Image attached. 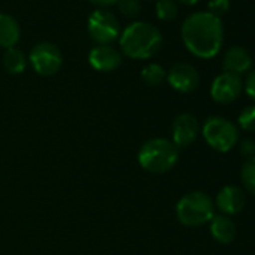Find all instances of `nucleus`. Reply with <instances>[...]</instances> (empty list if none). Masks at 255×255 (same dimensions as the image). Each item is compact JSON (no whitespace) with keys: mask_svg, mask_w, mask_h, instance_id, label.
<instances>
[{"mask_svg":"<svg viewBox=\"0 0 255 255\" xmlns=\"http://www.w3.org/2000/svg\"><path fill=\"white\" fill-rule=\"evenodd\" d=\"M180 33L185 47L200 59H212L221 51L224 27L221 18L210 12L191 14L183 21Z\"/></svg>","mask_w":255,"mask_h":255,"instance_id":"obj_1","label":"nucleus"},{"mask_svg":"<svg viewBox=\"0 0 255 255\" xmlns=\"http://www.w3.org/2000/svg\"><path fill=\"white\" fill-rule=\"evenodd\" d=\"M162 45L159 29L146 21H135L128 26L120 36V47L125 56L144 60L155 56Z\"/></svg>","mask_w":255,"mask_h":255,"instance_id":"obj_2","label":"nucleus"},{"mask_svg":"<svg viewBox=\"0 0 255 255\" xmlns=\"http://www.w3.org/2000/svg\"><path fill=\"white\" fill-rule=\"evenodd\" d=\"M179 161V149L171 140L152 138L138 150V164L153 174H164L174 168Z\"/></svg>","mask_w":255,"mask_h":255,"instance_id":"obj_3","label":"nucleus"},{"mask_svg":"<svg viewBox=\"0 0 255 255\" xmlns=\"http://www.w3.org/2000/svg\"><path fill=\"white\" fill-rule=\"evenodd\" d=\"M176 216L186 227H201L215 216V203L203 191L188 192L177 201Z\"/></svg>","mask_w":255,"mask_h":255,"instance_id":"obj_4","label":"nucleus"},{"mask_svg":"<svg viewBox=\"0 0 255 255\" xmlns=\"http://www.w3.org/2000/svg\"><path fill=\"white\" fill-rule=\"evenodd\" d=\"M201 135L213 150L227 153L239 143V128L225 117L210 116L201 126Z\"/></svg>","mask_w":255,"mask_h":255,"instance_id":"obj_5","label":"nucleus"},{"mask_svg":"<svg viewBox=\"0 0 255 255\" xmlns=\"http://www.w3.org/2000/svg\"><path fill=\"white\" fill-rule=\"evenodd\" d=\"M87 30L90 38L98 42V45H108L119 38L120 24L114 14H111L110 11L96 9L89 17Z\"/></svg>","mask_w":255,"mask_h":255,"instance_id":"obj_6","label":"nucleus"},{"mask_svg":"<svg viewBox=\"0 0 255 255\" xmlns=\"http://www.w3.org/2000/svg\"><path fill=\"white\" fill-rule=\"evenodd\" d=\"M29 60L35 72H38L42 77L54 75L62 68L63 63L62 51L51 42L36 44L29 54Z\"/></svg>","mask_w":255,"mask_h":255,"instance_id":"obj_7","label":"nucleus"},{"mask_svg":"<svg viewBox=\"0 0 255 255\" xmlns=\"http://www.w3.org/2000/svg\"><path fill=\"white\" fill-rule=\"evenodd\" d=\"M200 135V123L191 113L179 114L171 125V141L177 149L189 147Z\"/></svg>","mask_w":255,"mask_h":255,"instance_id":"obj_8","label":"nucleus"},{"mask_svg":"<svg viewBox=\"0 0 255 255\" xmlns=\"http://www.w3.org/2000/svg\"><path fill=\"white\" fill-rule=\"evenodd\" d=\"M243 92V80L240 75L222 72L219 74L210 87V96L218 104H231Z\"/></svg>","mask_w":255,"mask_h":255,"instance_id":"obj_9","label":"nucleus"},{"mask_svg":"<svg viewBox=\"0 0 255 255\" xmlns=\"http://www.w3.org/2000/svg\"><path fill=\"white\" fill-rule=\"evenodd\" d=\"M167 81L180 93H191L200 86V74L189 63H176L167 72Z\"/></svg>","mask_w":255,"mask_h":255,"instance_id":"obj_10","label":"nucleus"},{"mask_svg":"<svg viewBox=\"0 0 255 255\" xmlns=\"http://www.w3.org/2000/svg\"><path fill=\"white\" fill-rule=\"evenodd\" d=\"M246 206V192L237 185L224 186L215 198V207L225 216L240 213Z\"/></svg>","mask_w":255,"mask_h":255,"instance_id":"obj_11","label":"nucleus"},{"mask_svg":"<svg viewBox=\"0 0 255 255\" xmlns=\"http://www.w3.org/2000/svg\"><path fill=\"white\" fill-rule=\"evenodd\" d=\"M89 63L99 72H111L122 65V54L111 45H96L89 53Z\"/></svg>","mask_w":255,"mask_h":255,"instance_id":"obj_12","label":"nucleus"},{"mask_svg":"<svg viewBox=\"0 0 255 255\" xmlns=\"http://www.w3.org/2000/svg\"><path fill=\"white\" fill-rule=\"evenodd\" d=\"M252 66V57L249 51L243 47H231L225 51L222 59L224 72L242 75L248 72Z\"/></svg>","mask_w":255,"mask_h":255,"instance_id":"obj_13","label":"nucleus"},{"mask_svg":"<svg viewBox=\"0 0 255 255\" xmlns=\"http://www.w3.org/2000/svg\"><path fill=\"white\" fill-rule=\"evenodd\" d=\"M209 227H210V234H212V237H213L218 243L228 245V243H231V242L236 239L237 227H236V222H234L230 216H225V215H222V213L215 215V216L210 219Z\"/></svg>","mask_w":255,"mask_h":255,"instance_id":"obj_14","label":"nucleus"},{"mask_svg":"<svg viewBox=\"0 0 255 255\" xmlns=\"http://www.w3.org/2000/svg\"><path fill=\"white\" fill-rule=\"evenodd\" d=\"M21 29L18 21L9 14H0V47L12 48L20 41Z\"/></svg>","mask_w":255,"mask_h":255,"instance_id":"obj_15","label":"nucleus"},{"mask_svg":"<svg viewBox=\"0 0 255 255\" xmlns=\"http://www.w3.org/2000/svg\"><path fill=\"white\" fill-rule=\"evenodd\" d=\"M3 66L8 72L11 74H21L24 72L26 66H27V59H26V54L12 47V48H8L3 54Z\"/></svg>","mask_w":255,"mask_h":255,"instance_id":"obj_16","label":"nucleus"},{"mask_svg":"<svg viewBox=\"0 0 255 255\" xmlns=\"http://www.w3.org/2000/svg\"><path fill=\"white\" fill-rule=\"evenodd\" d=\"M141 80L147 86H152V87L161 86L167 80V71L161 65H158V63H150L146 68H143Z\"/></svg>","mask_w":255,"mask_h":255,"instance_id":"obj_17","label":"nucleus"},{"mask_svg":"<svg viewBox=\"0 0 255 255\" xmlns=\"http://www.w3.org/2000/svg\"><path fill=\"white\" fill-rule=\"evenodd\" d=\"M240 180L243 185L245 192L255 195V158L246 159L240 170Z\"/></svg>","mask_w":255,"mask_h":255,"instance_id":"obj_18","label":"nucleus"},{"mask_svg":"<svg viewBox=\"0 0 255 255\" xmlns=\"http://www.w3.org/2000/svg\"><path fill=\"white\" fill-rule=\"evenodd\" d=\"M156 15L164 21H173L179 15V6L176 3V0H158Z\"/></svg>","mask_w":255,"mask_h":255,"instance_id":"obj_19","label":"nucleus"},{"mask_svg":"<svg viewBox=\"0 0 255 255\" xmlns=\"http://www.w3.org/2000/svg\"><path fill=\"white\" fill-rule=\"evenodd\" d=\"M237 125L246 132H255V104L245 107L237 116Z\"/></svg>","mask_w":255,"mask_h":255,"instance_id":"obj_20","label":"nucleus"},{"mask_svg":"<svg viewBox=\"0 0 255 255\" xmlns=\"http://www.w3.org/2000/svg\"><path fill=\"white\" fill-rule=\"evenodd\" d=\"M116 5H117L119 11L128 18H135L141 12L140 0H117Z\"/></svg>","mask_w":255,"mask_h":255,"instance_id":"obj_21","label":"nucleus"},{"mask_svg":"<svg viewBox=\"0 0 255 255\" xmlns=\"http://www.w3.org/2000/svg\"><path fill=\"white\" fill-rule=\"evenodd\" d=\"M239 153L240 156L246 159H252L255 158V140L254 138H243L240 143H239Z\"/></svg>","mask_w":255,"mask_h":255,"instance_id":"obj_22","label":"nucleus"},{"mask_svg":"<svg viewBox=\"0 0 255 255\" xmlns=\"http://www.w3.org/2000/svg\"><path fill=\"white\" fill-rule=\"evenodd\" d=\"M230 9V0H209V12L219 17Z\"/></svg>","mask_w":255,"mask_h":255,"instance_id":"obj_23","label":"nucleus"},{"mask_svg":"<svg viewBox=\"0 0 255 255\" xmlns=\"http://www.w3.org/2000/svg\"><path fill=\"white\" fill-rule=\"evenodd\" d=\"M243 90L255 102V69L249 71L246 80L243 81Z\"/></svg>","mask_w":255,"mask_h":255,"instance_id":"obj_24","label":"nucleus"},{"mask_svg":"<svg viewBox=\"0 0 255 255\" xmlns=\"http://www.w3.org/2000/svg\"><path fill=\"white\" fill-rule=\"evenodd\" d=\"M89 2L98 6H110V5H116L117 0H89Z\"/></svg>","mask_w":255,"mask_h":255,"instance_id":"obj_25","label":"nucleus"},{"mask_svg":"<svg viewBox=\"0 0 255 255\" xmlns=\"http://www.w3.org/2000/svg\"><path fill=\"white\" fill-rule=\"evenodd\" d=\"M177 2H180V3H183V5H188V6H191V5H195V3H198L200 0H177Z\"/></svg>","mask_w":255,"mask_h":255,"instance_id":"obj_26","label":"nucleus"},{"mask_svg":"<svg viewBox=\"0 0 255 255\" xmlns=\"http://www.w3.org/2000/svg\"><path fill=\"white\" fill-rule=\"evenodd\" d=\"M156 2H158V0H156Z\"/></svg>","mask_w":255,"mask_h":255,"instance_id":"obj_27","label":"nucleus"}]
</instances>
